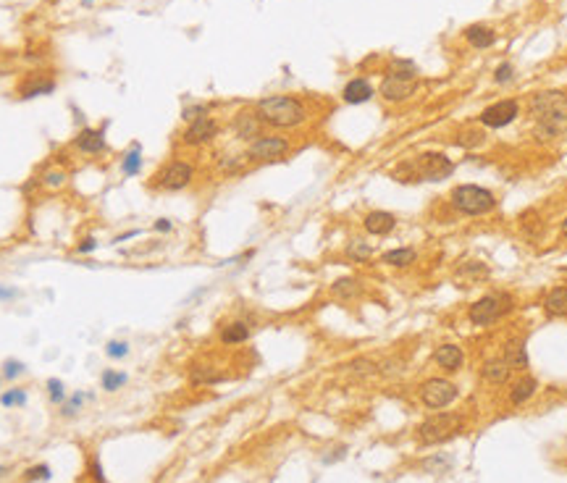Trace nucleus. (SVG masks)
Returning a JSON list of instances; mask_svg holds the SVG:
<instances>
[{
    "label": "nucleus",
    "instance_id": "25",
    "mask_svg": "<svg viewBox=\"0 0 567 483\" xmlns=\"http://www.w3.org/2000/svg\"><path fill=\"white\" fill-rule=\"evenodd\" d=\"M142 171V147L140 144H132L126 150V155L121 158V173L124 176H137Z\"/></svg>",
    "mask_w": 567,
    "mask_h": 483
},
{
    "label": "nucleus",
    "instance_id": "41",
    "mask_svg": "<svg viewBox=\"0 0 567 483\" xmlns=\"http://www.w3.org/2000/svg\"><path fill=\"white\" fill-rule=\"evenodd\" d=\"M465 137H468V140H460L462 147H475V144H483V142H486V137H483L481 131H468Z\"/></svg>",
    "mask_w": 567,
    "mask_h": 483
},
{
    "label": "nucleus",
    "instance_id": "45",
    "mask_svg": "<svg viewBox=\"0 0 567 483\" xmlns=\"http://www.w3.org/2000/svg\"><path fill=\"white\" fill-rule=\"evenodd\" d=\"M95 247H97V242H95L93 236H87V239H84V242L79 245V252H93Z\"/></svg>",
    "mask_w": 567,
    "mask_h": 483
},
{
    "label": "nucleus",
    "instance_id": "39",
    "mask_svg": "<svg viewBox=\"0 0 567 483\" xmlns=\"http://www.w3.org/2000/svg\"><path fill=\"white\" fill-rule=\"evenodd\" d=\"M48 389H50V399H53L55 405L66 399V392H64V383H61V381L50 379V381H48Z\"/></svg>",
    "mask_w": 567,
    "mask_h": 483
},
{
    "label": "nucleus",
    "instance_id": "5",
    "mask_svg": "<svg viewBox=\"0 0 567 483\" xmlns=\"http://www.w3.org/2000/svg\"><path fill=\"white\" fill-rule=\"evenodd\" d=\"M195 179V166L186 160H171L153 176V187L163 192H182Z\"/></svg>",
    "mask_w": 567,
    "mask_h": 483
},
{
    "label": "nucleus",
    "instance_id": "40",
    "mask_svg": "<svg viewBox=\"0 0 567 483\" xmlns=\"http://www.w3.org/2000/svg\"><path fill=\"white\" fill-rule=\"evenodd\" d=\"M50 478V468L48 465H37V468H29L27 481H48Z\"/></svg>",
    "mask_w": 567,
    "mask_h": 483
},
{
    "label": "nucleus",
    "instance_id": "26",
    "mask_svg": "<svg viewBox=\"0 0 567 483\" xmlns=\"http://www.w3.org/2000/svg\"><path fill=\"white\" fill-rule=\"evenodd\" d=\"M536 389H539V381L536 379H520L512 386V392H510V402L512 405H523V402H528L536 394Z\"/></svg>",
    "mask_w": 567,
    "mask_h": 483
},
{
    "label": "nucleus",
    "instance_id": "10",
    "mask_svg": "<svg viewBox=\"0 0 567 483\" xmlns=\"http://www.w3.org/2000/svg\"><path fill=\"white\" fill-rule=\"evenodd\" d=\"M517 116H520L517 100H499V103L488 105L478 118H481V124H483L486 129H504V126H510Z\"/></svg>",
    "mask_w": 567,
    "mask_h": 483
},
{
    "label": "nucleus",
    "instance_id": "37",
    "mask_svg": "<svg viewBox=\"0 0 567 483\" xmlns=\"http://www.w3.org/2000/svg\"><path fill=\"white\" fill-rule=\"evenodd\" d=\"M106 354L108 357H113V360H121V357L129 354V344H126V341H110V344L106 347Z\"/></svg>",
    "mask_w": 567,
    "mask_h": 483
},
{
    "label": "nucleus",
    "instance_id": "42",
    "mask_svg": "<svg viewBox=\"0 0 567 483\" xmlns=\"http://www.w3.org/2000/svg\"><path fill=\"white\" fill-rule=\"evenodd\" d=\"M21 370H24V366H21V363H16V360H8L3 373H6V379H16V376H19Z\"/></svg>",
    "mask_w": 567,
    "mask_h": 483
},
{
    "label": "nucleus",
    "instance_id": "32",
    "mask_svg": "<svg viewBox=\"0 0 567 483\" xmlns=\"http://www.w3.org/2000/svg\"><path fill=\"white\" fill-rule=\"evenodd\" d=\"M244 155H224L218 158V169L224 171L226 176H234V173H242L244 171Z\"/></svg>",
    "mask_w": 567,
    "mask_h": 483
},
{
    "label": "nucleus",
    "instance_id": "34",
    "mask_svg": "<svg viewBox=\"0 0 567 483\" xmlns=\"http://www.w3.org/2000/svg\"><path fill=\"white\" fill-rule=\"evenodd\" d=\"M347 368H349V373H355V376H373V373H378V366H376L373 360H368V357L352 360Z\"/></svg>",
    "mask_w": 567,
    "mask_h": 483
},
{
    "label": "nucleus",
    "instance_id": "50",
    "mask_svg": "<svg viewBox=\"0 0 567 483\" xmlns=\"http://www.w3.org/2000/svg\"><path fill=\"white\" fill-rule=\"evenodd\" d=\"M84 3H93V0H84Z\"/></svg>",
    "mask_w": 567,
    "mask_h": 483
},
{
    "label": "nucleus",
    "instance_id": "30",
    "mask_svg": "<svg viewBox=\"0 0 567 483\" xmlns=\"http://www.w3.org/2000/svg\"><path fill=\"white\" fill-rule=\"evenodd\" d=\"M347 258L352 263H368L373 258V247H370L368 242H363V239H352L347 245Z\"/></svg>",
    "mask_w": 567,
    "mask_h": 483
},
{
    "label": "nucleus",
    "instance_id": "6",
    "mask_svg": "<svg viewBox=\"0 0 567 483\" xmlns=\"http://www.w3.org/2000/svg\"><path fill=\"white\" fill-rule=\"evenodd\" d=\"M510 307H512V297H507V294H486V297H481L478 302L470 305L468 318H470L473 326H491Z\"/></svg>",
    "mask_w": 567,
    "mask_h": 483
},
{
    "label": "nucleus",
    "instance_id": "44",
    "mask_svg": "<svg viewBox=\"0 0 567 483\" xmlns=\"http://www.w3.org/2000/svg\"><path fill=\"white\" fill-rule=\"evenodd\" d=\"M90 473H93V478L97 483H106V475H103V468H100V465H97V462H93V465H90Z\"/></svg>",
    "mask_w": 567,
    "mask_h": 483
},
{
    "label": "nucleus",
    "instance_id": "35",
    "mask_svg": "<svg viewBox=\"0 0 567 483\" xmlns=\"http://www.w3.org/2000/svg\"><path fill=\"white\" fill-rule=\"evenodd\" d=\"M0 402H3V407H24L27 405V394L21 392V389H11V392H6L0 397Z\"/></svg>",
    "mask_w": 567,
    "mask_h": 483
},
{
    "label": "nucleus",
    "instance_id": "36",
    "mask_svg": "<svg viewBox=\"0 0 567 483\" xmlns=\"http://www.w3.org/2000/svg\"><path fill=\"white\" fill-rule=\"evenodd\" d=\"M208 116V105H202V103H198V105H186L184 111H182V118L184 121H198V118H205Z\"/></svg>",
    "mask_w": 567,
    "mask_h": 483
},
{
    "label": "nucleus",
    "instance_id": "19",
    "mask_svg": "<svg viewBox=\"0 0 567 483\" xmlns=\"http://www.w3.org/2000/svg\"><path fill=\"white\" fill-rule=\"evenodd\" d=\"M483 379L488 383H494V386H501V383L512 379V368L507 366L504 357L501 360H488V363H483Z\"/></svg>",
    "mask_w": 567,
    "mask_h": 483
},
{
    "label": "nucleus",
    "instance_id": "38",
    "mask_svg": "<svg viewBox=\"0 0 567 483\" xmlns=\"http://www.w3.org/2000/svg\"><path fill=\"white\" fill-rule=\"evenodd\" d=\"M512 77H515V68L510 64H501L497 71H494V82L497 84H504V82H512Z\"/></svg>",
    "mask_w": 567,
    "mask_h": 483
},
{
    "label": "nucleus",
    "instance_id": "29",
    "mask_svg": "<svg viewBox=\"0 0 567 483\" xmlns=\"http://www.w3.org/2000/svg\"><path fill=\"white\" fill-rule=\"evenodd\" d=\"M415 74H418V66L412 64V61H407V58H394V61L389 64V71H386V77H399V79H415Z\"/></svg>",
    "mask_w": 567,
    "mask_h": 483
},
{
    "label": "nucleus",
    "instance_id": "13",
    "mask_svg": "<svg viewBox=\"0 0 567 483\" xmlns=\"http://www.w3.org/2000/svg\"><path fill=\"white\" fill-rule=\"evenodd\" d=\"M263 131V121L258 116V111H239L234 116V134L242 142H255Z\"/></svg>",
    "mask_w": 567,
    "mask_h": 483
},
{
    "label": "nucleus",
    "instance_id": "47",
    "mask_svg": "<svg viewBox=\"0 0 567 483\" xmlns=\"http://www.w3.org/2000/svg\"><path fill=\"white\" fill-rule=\"evenodd\" d=\"M559 231H562V236L567 239V216L562 218V223H559Z\"/></svg>",
    "mask_w": 567,
    "mask_h": 483
},
{
    "label": "nucleus",
    "instance_id": "14",
    "mask_svg": "<svg viewBox=\"0 0 567 483\" xmlns=\"http://www.w3.org/2000/svg\"><path fill=\"white\" fill-rule=\"evenodd\" d=\"M363 226H365V231L373 236H386L394 231L396 226V216L394 213H389V210H373V213H368L365 218H363Z\"/></svg>",
    "mask_w": 567,
    "mask_h": 483
},
{
    "label": "nucleus",
    "instance_id": "48",
    "mask_svg": "<svg viewBox=\"0 0 567 483\" xmlns=\"http://www.w3.org/2000/svg\"><path fill=\"white\" fill-rule=\"evenodd\" d=\"M14 289H0V297H14Z\"/></svg>",
    "mask_w": 567,
    "mask_h": 483
},
{
    "label": "nucleus",
    "instance_id": "24",
    "mask_svg": "<svg viewBox=\"0 0 567 483\" xmlns=\"http://www.w3.org/2000/svg\"><path fill=\"white\" fill-rule=\"evenodd\" d=\"M360 292H363V284H360L357 278H352V276L336 278V281L331 284V294L339 297V300H352V297H357Z\"/></svg>",
    "mask_w": 567,
    "mask_h": 483
},
{
    "label": "nucleus",
    "instance_id": "12",
    "mask_svg": "<svg viewBox=\"0 0 567 483\" xmlns=\"http://www.w3.org/2000/svg\"><path fill=\"white\" fill-rule=\"evenodd\" d=\"M415 90H418V82H415V79H399V77H383L381 87H378L381 97L389 100V103H402V100H407L410 95H415Z\"/></svg>",
    "mask_w": 567,
    "mask_h": 483
},
{
    "label": "nucleus",
    "instance_id": "8",
    "mask_svg": "<svg viewBox=\"0 0 567 483\" xmlns=\"http://www.w3.org/2000/svg\"><path fill=\"white\" fill-rule=\"evenodd\" d=\"M287 153H289V142L284 137H258L255 142H250L244 158L252 163H273L287 158Z\"/></svg>",
    "mask_w": 567,
    "mask_h": 483
},
{
    "label": "nucleus",
    "instance_id": "11",
    "mask_svg": "<svg viewBox=\"0 0 567 483\" xmlns=\"http://www.w3.org/2000/svg\"><path fill=\"white\" fill-rule=\"evenodd\" d=\"M215 137H218V124H215L211 116H205V118L192 121V124L186 126L184 134H182V142H184L186 147H202V144L213 142Z\"/></svg>",
    "mask_w": 567,
    "mask_h": 483
},
{
    "label": "nucleus",
    "instance_id": "31",
    "mask_svg": "<svg viewBox=\"0 0 567 483\" xmlns=\"http://www.w3.org/2000/svg\"><path fill=\"white\" fill-rule=\"evenodd\" d=\"M100 383H103V389L106 392H119L121 386L126 383V373H121V370H103V376H100Z\"/></svg>",
    "mask_w": 567,
    "mask_h": 483
},
{
    "label": "nucleus",
    "instance_id": "33",
    "mask_svg": "<svg viewBox=\"0 0 567 483\" xmlns=\"http://www.w3.org/2000/svg\"><path fill=\"white\" fill-rule=\"evenodd\" d=\"M42 184H45L48 189H64V187L68 184V173L64 169L45 171V176H42Z\"/></svg>",
    "mask_w": 567,
    "mask_h": 483
},
{
    "label": "nucleus",
    "instance_id": "21",
    "mask_svg": "<svg viewBox=\"0 0 567 483\" xmlns=\"http://www.w3.org/2000/svg\"><path fill=\"white\" fill-rule=\"evenodd\" d=\"M465 39H468L473 48H481V50H483V48H491V45H494L497 32L486 24H470L465 29Z\"/></svg>",
    "mask_w": 567,
    "mask_h": 483
},
{
    "label": "nucleus",
    "instance_id": "23",
    "mask_svg": "<svg viewBox=\"0 0 567 483\" xmlns=\"http://www.w3.org/2000/svg\"><path fill=\"white\" fill-rule=\"evenodd\" d=\"M189 381H192L195 386H213V383L226 381V376L218 373L213 366H192L189 368Z\"/></svg>",
    "mask_w": 567,
    "mask_h": 483
},
{
    "label": "nucleus",
    "instance_id": "16",
    "mask_svg": "<svg viewBox=\"0 0 567 483\" xmlns=\"http://www.w3.org/2000/svg\"><path fill=\"white\" fill-rule=\"evenodd\" d=\"M342 97L344 103L349 105H360V103H368L370 97H373V87H370L368 79H352V82H347V87L342 90Z\"/></svg>",
    "mask_w": 567,
    "mask_h": 483
},
{
    "label": "nucleus",
    "instance_id": "49",
    "mask_svg": "<svg viewBox=\"0 0 567 483\" xmlns=\"http://www.w3.org/2000/svg\"><path fill=\"white\" fill-rule=\"evenodd\" d=\"M3 473H6V468H0V475H3Z\"/></svg>",
    "mask_w": 567,
    "mask_h": 483
},
{
    "label": "nucleus",
    "instance_id": "18",
    "mask_svg": "<svg viewBox=\"0 0 567 483\" xmlns=\"http://www.w3.org/2000/svg\"><path fill=\"white\" fill-rule=\"evenodd\" d=\"M544 313L549 318H565L567 315V287H554L544 297Z\"/></svg>",
    "mask_w": 567,
    "mask_h": 483
},
{
    "label": "nucleus",
    "instance_id": "2",
    "mask_svg": "<svg viewBox=\"0 0 567 483\" xmlns=\"http://www.w3.org/2000/svg\"><path fill=\"white\" fill-rule=\"evenodd\" d=\"M255 111H258V116H260L263 124L276 126V129H294V126L305 124V118H307L305 105L300 103L297 97H291V95H271V97H263Z\"/></svg>",
    "mask_w": 567,
    "mask_h": 483
},
{
    "label": "nucleus",
    "instance_id": "3",
    "mask_svg": "<svg viewBox=\"0 0 567 483\" xmlns=\"http://www.w3.org/2000/svg\"><path fill=\"white\" fill-rule=\"evenodd\" d=\"M449 202L452 208L462 213V216H486L497 208V197L478 184H460L449 192Z\"/></svg>",
    "mask_w": 567,
    "mask_h": 483
},
{
    "label": "nucleus",
    "instance_id": "46",
    "mask_svg": "<svg viewBox=\"0 0 567 483\" xmlns=\"http://www.w3.org/2000/svg\"><path fill=\"white\" fill-rule=\"evenodd\" d=\"M155 229H158V231H171V221H169V218H160V221L155 223Z\"/></svg>",
    "mask_w": 567,
    "mask_h": 483
},
{
    "label": "nucleus",
    "instance_id": "22",
    "mask_svg": "<svg viewBox=\"0 0 567 483\" xmlns=\"http://www.w3.org/2000/svg\"><path fill=\"white\" fill-rule=\"evenodd\" d=\"M415 261H418V249L412 247H394L381 255L383 265H392V268H407Z\"/></svg>",
    "mask_w": 567,
    "mask_h": 483
},
{
    "label": "nucleus",
    "instance_id": "9",
    "mask_svg": "<svg viewBox=\"0 0 567 483\" xmlns=\"http://www.w3.org/2000/svg\"><path fill=\"white\" fill-rule=\"evenodd\" d=\"M421 399L425 407L441 410V407H449L457 399V386L447 379H428L421 386Z\"/></svg>",
    "mask_w": 567,
    "mask_h": 483
},
{
    "label": "nucleus",
    "instance_id": "15",
    "mask_svg": "<svg viewBox=\"0 0 567 483\" xmlns=\"http://www.w3.org/2000/svg\"><path fill=\"white\" fill-rule=\"evenodd\" d=\"M74 144H77V150L84 153V155H97V153L106 150V134L100 129H81L79 134H77Z\"/></svg>",
    "mask_w": 567,
    "mask_h": 483
},
{
    "label": "nucleus",
    "instance_id": "1",
    "mask_svg": "<svg viewBox=\"0 0 567 483\" xmlns=\"http://www.w3.org/2000/svg\"><path fill=\"white\" fill-rule=\"evenodd\" d=\"M530 116L536 121V137L552 140L567 131V97L562 92L549 90L530 97Z\"/></svg>",
    "mask_w": 567,
    "mask_h": 483
},
{
    "label": "nucleus",
    "instance_id": "7",
    "mask_svg": "<svg viewBox=\"0 0 567 483\" xmlns=\"http://www.w3.org/2000/svg\"><path fill=\"white\" fill-rule=\"evenodd\" d=\"M412 169H415V176L423 182H441L454 173V163L444 153H423Z\"/></svg>",
    "mask_w": 567,
    "mask_h": 483
},
{
    "label": "nucleus",
    "instance_id": "27",
    "mask_svg": "<svg viewBox=\"0 0 567 483\" xmlns=\"http://www.w3.org/2000/svg\"><path fill=\"white\" fill-rule=\"evenodd\" d=\"M55 90L53 79H29L27 84H21V97H37V95H50Z\"/></svg>",
    "mask_w": 567,
    "mask_h": 483
},
{
    "label": "nucleus",
    "instance_id": "4",
    "mask_svg": "<svg viewBox=\"0 0 567 483\" xmlns=\"http://www.w3.org/2000/svg\"><path fill=\"white\" fill-rule=\"evenodd\" d=\"M462 431V418L454 413H439L434 418L423 420L418 426V442L421 444H439Z\"/></svg>",
    "mask_w": 567,
    "mask_h": 483
},
{
    "label": "nucleus",
    "instance_id": "17",
    "mask_svg": "<svg viewBox=\"0 0 567 483\" xmlns=\"http://www.w3.org/2000/svg\"><path fill=\"white\" fill-rule=\"evenodd\" d=\"M434 360L439 368H444V370H449V373H454V370L462 366L465 354H462V350L457 347V344H441V347H436Z\"/></svg>",
    "mask_w": 567,
    "mask_h": 483
},
{
    "label": "nucleus",
    "instance_id": "28",
    "mask_svg": "<svg viewBox=\"0 0 567 483\" xmlns=\"http://www.w3.org/2000/svg\"><path fill=\"white\" fill-rule=\"evenodd\" d=\"M504 360H507V366L510 368H528V352L526 347H523V341H512V344H507V350H504Z\"/></svg>",
    "mask_w": 567,
    "mask_h": 483
},
{
    "label": "nucleus",
    "instance_id": "43",
    "mask_svg": "<svg viewBox=\"0 0 567 483\" xmlns=\"http://www.w3.org/2000/svg\"><path fill=\"white\" fill-rule=\"evenodd\" d=\"M79 407H81V397L77 394V397H74L71 402H66V405H64V415H74V413H77Z\"/></svg>",
    "mask_w": 567,
    "mask_h": 483
},
{
    "label": "nucleus",
    "instance_id": "20",
    "mask_svg": "<svg viewBox=\"0 0 567 483\" xmlns=\"http://www.w3.org/2000/svg\"><path fill=\"white\" fill-rule=\"evenodd\" d=\"M252 337V328L244 323V321H234V323H226L221 328V341L229 344V347H237V344H244V341Z\"/></svg>",
    "mask_w": 567,
    "mask_h": 483
}]
</instances>
